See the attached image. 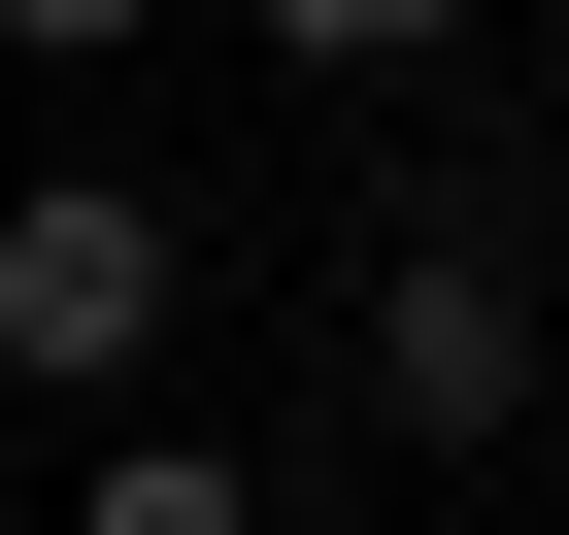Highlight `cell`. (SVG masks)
<instances>
[{"label":"cell","instance_id":"obj_3","mask_svg":"<svg viewBox=\"0 0 569 535\" xmlns=\"http://www.w3.org/2000/svg\"><path fill=\"white\" fill-rule=\"evenodd\" d=\"M68 535H302V502H268V468H234V435H168V402H134V435H101V468H68Z\"/></svg>","mask_w":569,"mask_h":535},{"label":"cell","instance_id":"obj_2","mask_svg":"<svg viewBox=\"0 0 569 535\" xmlns=\"http://www.w3.org/2000/svg\"><path fill=\"white\" fill-rule=\"evenodd\" d=\"M168 302H201V234H168L134 168H34V201H0V402H134Z\"/></svg>","mask_w":569,"mask_h":535},{"label":"cell","instance_id":"obj_1","mask_svg":"<svg viewBox=\"0 0 569 535\" xmlns=\"http://www.w3.org/2000/svg\"><path fill=\"white\" fill-rule=\"evenodd\" d=\"M536 369H569L536 201H402V234H369V402H402L436 468H502V435H536Z\"/></svg>","mask_w":569,"mask_h":535},{"label":"cell","instance_id":"obj_4","mask_svg":"<svg viewBox=\"0 0 569 535\" xmlns=\"http://www.w3.org/2000/svg\"><path fill=\"white\" fill-rule=\"evenodd\" d=\"M0 535H68V502H0Z\"/></svg>","mask_w":569,"mask_h":535}]
</instances>
